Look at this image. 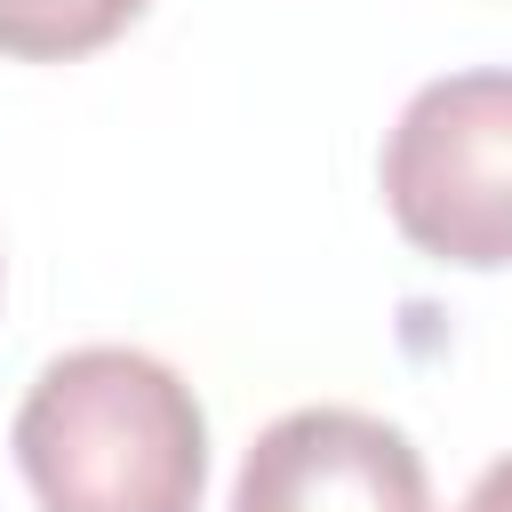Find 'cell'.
<instances>
[{
    "mask_svg": "<svg viewBox=\"0 0 512 512\" xmlns=\"http://www.w3.org/2000/svg\"><path fill=\"white\" fill-rule=\"evenodd\" d=\"M16 464L40 512H200L208 416L192 384L136 344L48 360L16 408Z\"/></svg>",
    "mask_w": 512,
    "mask_h": 512,
    "instance_id": "cell-1",
    "label": "cell"
},
{
    "mask_svg": "<svg viewBox=\"0 0 512 512\" xmlns=\"http://www.w3.org/2000/svg\"><path fill=\"white\" fill-rule=\"evenodd\" d=\"M504 152H512V88L496 64L416 88L384 144V208L408 232V248L464 272H496L512 248Z\"/></svg>",
    "mask_w": 512,
    "mask_h": 512,
    "instance_id": "cell-2",
    "label": "cell"
},
{
    "mask_svg": "<svg viewBox=\"0 0 512 512\" xmlns=\"http://www.w3.org/2000/svg\"><path fill=\"white\" fill-rule=\"evenodd\" d=\"M232 512H432L424 456L368 408H288L240 456Z\"/></svg>",
    "mask_w": 512,
    "mask_h": 512,
    "instance_id": "cell-3",
    "label": "cell"
},
{
    "mask_svg": "<svg viewBox=\"0 0 512 512\" xmlns=\"http://www.w3.org/2000/svg\"><path fill=\"white\" fill-rule=\"evenodd\" d=\"M136 16H144V0H0V56L72 64V56L120 40Z\"/></svg>",
    "mask_w": 512,
    "mask_h": 512,
    "instance_id": "cell-4",
    "label": "cell"
},
{
    "mask_svg": "<svg viewBox=\"0 0 512 512\" xmlns=\"http://www.w3.org/2000/svg\"><path fill=\"white\" fill-rule=\"evenodd\" d=\"M496 496H504V472H488V480H480V496H472V512H496Z\"/></svg>",
    "mask_w": 512,
    "mask_h": 512,
    "instance_id": "cell-5",
    "label": "cell"
}]
</instances>
